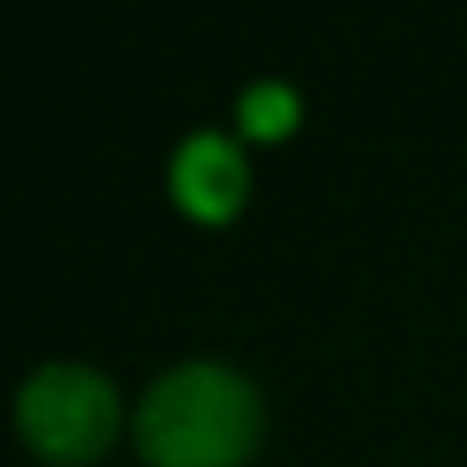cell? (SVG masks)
I'll list each match as a JSON object with an SVG mask.
<instances>
[{"label": "cell", "instance_id": "obj_2", "mask_svg": "<svg viewBox=\"0 0 467 467\" xmlns=\"http://www.w3.org/2000/svg\"><path fill=\"white\" fill-rule=\"evenodd\" d=\"M16 430L49 462L93 457L115 430V386L77 358H49L16 386Z\"/></svg>", "mask_w": 467, "mask_h": 467}, {"label": "cell", "instance_id": "obj_4", "mask_svg": "<svg viewBox=\"0 0 467 467\" xmlns=\"http://www.w3.org/2000/svg\"><path fill=\"white\" fill-rule=\"evenodd\" d=\"M299 115V99H294V88L288 82H277V77H261V82H250L244 93H239V125L250 130V136H277V130H288Z\"/></svg>", "mask_w": 467, "mask_h": 467}, {"label": "cell", "instance_id": "obj_1", "mask_svg": "<svg viewBox=\"0 0 467 467\" xmlns=\"http://www.w3.org/2000/svg\"><path fill=\"white\" fill-rule=\"evenodd\" d=\"M261 435V397L223 358H185L147 380L136 446L158 467H234Z\"/></svg>", "mask_w": 467, "mask_h": 467}, {"label": "cell", "instance_id": "obj_3", "mask_svg": "<svg viewBox=\"0 0 467 467\" xmlns=\"http://www.w3.org/2000/svg\"><path fill=\"white\" fill-rule=\"evenodd\" d=\"M169 185L196 218H229L244 196V158L234 152L223 130H191L174 147Z\"/></svg>", "mask_w": 467, "mask_h": 467}]
</instances>
